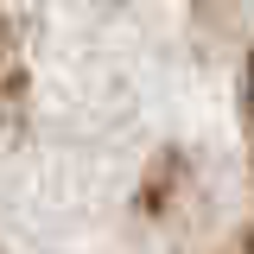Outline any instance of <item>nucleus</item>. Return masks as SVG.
<instances>
[{"label":"nucleus","instance_id":"nucleus-1","mask_svg":"<svg viewBox=\"0 0 254 254\" xmlns=\"http://www.w3.org/2000/svg\"><path fill=\"white\" fill-rule=\"evenodd\" d=\"M248 115H254V58H248Z\"/></svg>","mask_w":254,"mask_h":254}]
</instances>
